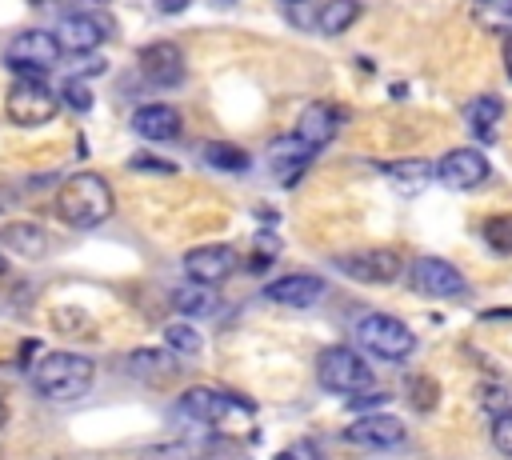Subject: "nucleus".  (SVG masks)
Wrapping results in <instances>:
<instances>
[{
  "label": "nucleus",
  "instance_id": "nucleus-34",
  "mask_svg": "<svg viewBox=\"0 0 512 460\" xmlns=\"http://www.w3.org/2000/svg\"><path fill=\"white\" fill-rule=\"evenodd\" d=\"M204 460H252V456L232 440H216L212 448H204Z\"/></svg>",
  "mask_w": 512,
  "mask_h": 460
},
{
  "label": "nucleus",
  "instance_id": "nucleus-9",
  "mask_svg": "<svg viewBox=\"0 0 512 460\" xmlns=\"http://www.w3.org/2000/svg\"><path fill=\"white\" fill-rule=\"evenodd\" d=\"M136 72L148 80V88H180L184 76H188V64H184L180 44L156 40V44H144V48H140Z\"/></svg>",
  "mask_w": 512,
  "mask_h": 460
},
{
  "label": "nucleus",
  "instance_id": "nucleus-4",
  "mask_svg": "<svg viewBox=\"0 0 512 460\" xmlns=\"http://www.w3.org/2000/svg\"><path fill=\"white\" fill-rule=\"evenodd\" d=\"M352 340L376 356V360H408L416 352V336L408 324H400L396 316H384V312H364L356 316L352 324Z\"/></svg>",
  "mask_w": 512,
  "mask_h": 460
},
{
  "label": "nucleus",
  "instance_id": "nucleus-3",
  "mask_svg": "<svg viewBox=\"0 0 512 460\" xmlns=\"http://www.w3.org/2000/svg\"><path fill=\"white\" fill-rule=\"evenodd\" d=\"M316 380L324 392H336V396H360L376 384V372L368 368V360L348 348V344H328L316 352Z\"/></svg>",
  "mask_w": 512,
  "mask_h": 460
},
{
  "label": "nucleus",
  "instance_id": "nucleus-47",
  "mask_svg": "<svg viewBox=\"0 0 512 460\" xmlns=\"http://www.w3.org/2000/svg\"><path fill=\"white\" fill-rule=\"evenodd\" d=\"M284 4H296V0H284Z\"/></svg>",
  "mask_w": 512,
  "mask_h": 460
},
{
  "label": "nucleus",
  "instance_id": "nucleus-31",
  "mask_svg": "<svg viewBox=\"0 0 512 460\" xmlns=\"http://www.w3.org/2000/svg\"><path fill=\"white\" fill-rule=\"evenodd\" d=\"M60 104H68L72 112H88V108H92V88H88V80H84V76H68V80L60 84Z\"/></svg>",
  "mask_w": 512,
  "mask_h": 460
},
{
  "label": "nucleus",
  "instance_id": "nucleus-42",
  "mask_svg": "<svg viewBox=\"0 0 512 460\" xmlns=\"http://www.w3.org/2000/svg\"><path fill=\"white\" fill-rule=\"evenodd\" d=\"M484 320H512V308H504V312H484Z\"/></svg>",
  "mask_w": 512,
  "mask_h": 460
},
{
  "label": "nucleus",
  "instance_id": "nucleus-13",
  "mask_svg": "<svg viewBox=\"0 0 512 460\" xmlns=\"http://www.w3.org/2000/svg\"><path fill=\"white\" fill-rule=\"evenodd\" d=\"M56 40L68 56H88L92 48H100L108 40V20L100 12H64L56 24Z\"/></svg>",
  "mask_w": 512,
  "mask_h": 460
},
{
  "label": "nucleus",
  "instance_id": "nucleus-29",
  "mask_svg": "<svg viewBox=\"0 0 512 460\" xmlns=\"http://www.w3.org/2000/svg\"><path fill=\"white\" fill-rule=\"evenodd\" d=\"M436 400H440V388H436L432 376H408V404L416 412H432Z\"/></svg>",
  "mask_w": 512,
  "mask_h": 460
},
{
  "label": "nucleus",
  "instance_id": "nucleus-46",
  "mask_svg": "<svg viewBox=\"0 0 512 460\" xmlns=\"http://www.w3.org/2000/svg\"><path fill=\"white\" fill-rule=\"evenodd\" d=\"M96 4H108V0H96Z\"/></svg>",
  "mask_w": 512,
  "mask_h": 460
},
{
  "label": "nucleus",
  "instance_id": "nucleus-26",
  "mask_svg": "<svg viewBox=\"0 0 512 460\" xmlns=\"http://www.w3.org/2000/svg\"><path fill=\"white\" fill-rule=\"evenodd\" d=\"M480 236L488 244V252L496 256H512V212H496L480 224Z\"/></svg>",
  "mask_w": 512,
  "mask_h": 460
},
{
  "label": "nucleus",
  "instance_id": "nucleus-18",
  "mask_svg": "<svg viewBox=\"0 0 512 460\" xmlns=\"http://www.w3.org/2000/svg\"><path fill=\"white\" fill-rule=\"evenodd\" d=\"M340 120H344V116H340L336 104H324V100L304 104V112H300V120H296V136H300L304 144H312V148H324V144L336 136Z\"/></svg>",
  "mask_w": 512,
  "mask_h": 460
},
{
  "label": "nucleus",
  "instance_id": "nucleus-14",
  "mask_svg": "<svg viewBox=\"0 0 512 460\" xmlns=\"http://www.w3.org/2000/svg\"><path fill=\"white\" fill-rule=\"evenodd\" d=\"M488 160H484V152L480 148H452V152H444L440 156V164H436V180L444 184V188H452V192H468V188H480L484 180H488Z\"/></svg>",
  "mask_w": 512,
  "mask_h": 460
},
{
  "label": "nucleus",
  "instance_id": "nucleus-5",
  "mask_svg": "<svg viewBox=\"0 0 512 460\" xmlns=\"http://www.w3.org/2000/svg\"><path fill=\"white\" fill-rule=\"evenodd\" d=\"M56 112H60V96L40 76H16V84L4 96V116L16 128H40L56 120Z\"/></svg>",
  "mask_w": 512,
  "mask_h": 460
},
{
  "label": "nucleus",
  "instance_id": "nucleus-24",
  "mask_svg": "<svg viewBox=\"0 0 512 460\" xmlns=\"http://www.w3.org/2000/svg\"><path fill=\"white\" fill-rule=\"evenodd\" d=\"M472 20L484 28V32H496V36H512V0H472Z\"/></svg>",
  "mask_w": 512,
  "mask_h": 460
},
{
  "label": "nucleus",
  "instance_id": "nucleus-7",
  "mask_svg": "<svg viewBox=\"0 0 512 460\" xmlns=\"http://www.w3.org/2000/svg\"><path fill=\"white\" fill-rule=\"evenodd\" d=\"M336 272H344L356 284H392L408 272L404 256L396 248H360V252H340L332 256Z\"/></svg>",
  "mask_w": 512,
  "mask_h": 460
},
{
  "label": "nucleus",
  "instance_id": "nucleus-20",
  "mask_svg": "<svg viewBox=\"0 0 512 460\" xmlns=\"http://www.w3.org/2000/svg\"><path fill=\"white\" fill-rule=\"evenodd\" d=\"M0 244L8 252H16L20 260H40V256H48L52 236L40 224H32V220H12V224L0 228Z\"/></svg>",
  "mask_w": 512,
  "mask_h": 460
},
{
  "label": "nucleus",
  "instance_id": "nucleus-27",
  "mask_svg": "<svg viewBox=\"0 0 512 460\" xmlns=\"http://www.w3.org/2000/svg\"><path fill=\"white\" fill-rule=\"evenodd\" d=\"M164 348H172L176 356H196V352L204 348V336H200L192 324H184V320H172V324L164 328Z\"/></svg>",
  "mask_w": 512,
  "mask_h": 460
},
{
  "label": "nucleus",
  "instance_id": "nucleus-19",
  "mask_svg": "<svg viewBox=\"0 0 512 460\" xmlns=\"http://www.w3.org/2000/svg\"><path fill=\"white\" fill-rule=\"evenodd\" d=\"M180 112L172 104H140L132 112V132L144 140H176L180 136Z\"/></svg>",
  "mask_w": 512,
  "mask_h": 460
},
{
  "label": "nucleus",
  "instance_id": "nucleus-23",
  "mask_svg": "<svg viewBox=\"0 0 512 460\" xmlns=\"http://www.w3.org/2000/svg\"><path fill=\"white\" fill-rule=\"evenodd\" d=\"M356 20H360V0H328V4L316 12V28H320L324 36H340V32H348Z\"/></svg>",
  "mask_w": 512,
  "mask_h": 460
},
{
  "label": "nucleus",
  "instance_id": "nucleus-36",
  "mask_svg": "<svg viewBox=\"0 0 512 460\" xmlns=\"http://www.w3.org/2000/svg\"><path fill=\"white\" fill-rule=\"evenodd\" d=\"M128 168H136V172H176V164L156 160V156H132V160H128Z\"/></svg>",
  "mask_w": 512,
  "mask_h": 460
},
{
  "label": "nucleus",
  "instance_id": "nucleus-25",
  "mask_svg": "<svg viewBox=\"0 0 512 460\" xmlns=\"http://www.w3.org/2000/svg\"><path fill=\"white\" fill-rule=\"evenodd\" d=\"M200 160L208 168H220V172H244L248 168V152L240 144H228V140H208L200 148Z\"/></svg>",
  "mask_w": 512,
  "mask_h": 460
},
{
  "label": "nucleus",
  "instance_id": "nucleus-21",
  "mask_svg": "<svg viewBox=\"0 0 512 460\" xmlns=\"http://www.w3.org/2000/svg\"><path fill=\"white\" fill-rule=\"evenodd\" d=\"M172 308L180 312V316H216L220 308H224V300H220V292L212 288V284H196V280H184L180 288H172Z\"/></svg>",
  "mask_w": 512,
  "mask_h": 460
},
{
  "label": "nucleus",
  "instance_id": "nucleus-45",
  "mask_svg": "<svg viewBox=\"0 0 512 460\" xmlns=\"http://www.w3.org/2000/svg\"><path fill=\"white\" fill-rule=\"evenodd\" d=\"M4 276H8V260L0 256V280H4Z\"/></svg>",
  "mask_w": 512,
  "mask_h": 460
},
{
  "label": "nucleus",
  "instance_id": "nucleus-6",
  "mask_svg": "<svg viewBox=\"0 0 512 460\" xmlns=\"http://www.w3.org/2000/svg\"><path fill=\"white\" fill-rule=\"evenodd\" d=\"M64 48L56 40V32H44V28H28V32H16L4 48V64L16 68V76H40V72H52L60 64Z\"/></svg>",
  "mask_w": 512,
  "mask_h": 460
},
{
  "label": "nucleus",
  "instance_id": "nucleus-17",
  "mask_svg": "<svg viewBox=\"0 0 512 460\" xmlns=\"http://www.w3.org/2000/svg\"><path fill=\"white\" fill-rule=\"evenodd\" d=\"M128 376L140 380V384H168L180 364H176V352L172 348H132L128 360H124Z\"/></svg>",
  "mask_w": 512,
  "mask_h": 460
},
{
  "label": "nucleus",
  "instance_id": "nucleus-11",
  "mask_svg": "<svg viewBox=\"0 0 512 460\" xmlns=\"http://www.w3.org/2000/svg\"><path fill=\"white\" fill-rule=\"evenodd\" d=\"M404 436H408L404 420L384 416V412H368L344 428V444H352L360 452H392L404 444Z\"/></svg>",
  "mask_w": 512,
  "mask_h": 460
},
{
  "label": "nucleus",
  "instance_id": "nucleus-8",
  "mask_svg": "<svg viewBox=\"0 0 512 460\" xmlns=\"http://www.w3.org/2000/svg\"><path fill=\"white\" fill-rule=\"evenodd\" d=\"M404 276H408V288L428 300H452V296H464V288H468L460 268L448 264L444 256H416Z\"/></svg>",
  "mask_w": 512,
  "mask_h": 460
},
{
  "label": "nucleus",
  "instance_id": "nucleus-41",
  "mask_svg": "<svg viewBox=\"0 0 512 460\" xmlns=\"http://www.w3.org/2000/svg\"><path fill=\"white\" fill-rule=\"evenodd\" d=\"M12 200H20V192H0V212H8Z\"/></svg>",
  "mask_w": 512,
  "mask_h": 460
},
{
  "label": "nucleus",
  "instance_id": "nucleus-32",
  "mask_svg": "<svg viewBox=\"0 0 512 460\" xmlns=\"http://www.w3.org/2000/svg\"><path fill=\"white\" fill-rule=\"evenodd\" d=\"M388 176L408 180V184H420V180L432 176V164L428 160H400V164H388Z\"/></svg>",
  "mask_w": 512,
  "mask_h": 460
},
{
  "label": "nucleus",
  "instance_id": "nucleus-12",
  "mask_svg": "<svg viewBox=\"0 0 512 460\" xmlns=\"http://www.w3.org/2000/svg\"><path fill=\"white\" fill-rule=\"evenodd\" d=\"M240 252L232 244H196L184 252V276L196 280V284H224L236 268H240Z\"/></svg>",
  "mask_w": 512,
  "mask_h": 460
},
{
  "label": "nucleus",
  "instance_id": "nucleus-28",
  "mask_svg": "<svg viewBox=\"0 0 512 460\" xmlns=\"http://www.w3.org/2000/svg\"><path fill=\"white\" fill-rule=\"evenodd\" d=\"M136 460H204V452L188 440H160L136 452Z\"/></svg>",
  "mask_w": 512,
  "mask_h": 460
},
{
  "label": "nucleus",
  "instance_id": "nucleus-2",
  "mask_svg": "<svg viewBox=\"0 0 512 460\" xmlns=\"http://www.w3.org/2000/svg\"><path fill=\"white\" fill-rule=\"evenodd\" d=\"M112 208H116V196L100 172H72L56 188V216L68 228H96L112 216Z\"/></svg>",
  "mask_w": 512,
  "mask_h": 460
},
{
  "label": "nucleus",
  "instance_id": "nucleus-15",
  "mask_svg": "<svg viewBox=\"0 0 512 460\" xmlns=\"http://www.w3.org/2000/svg\"><path fill=\"white\" fill-rule=\"evenodd\" d=\"M320 296H324V276L316 272H288L264 284V300L280 308H312Z\"/></svg>",
  "mask_w": 512,
  "mask_h": 460
},
{
  "label": "nucleus",
  "instance_id": "nucleus-10",
  "mask_svg": "<svg viewBox=\"0 0 512 460\" xmlns=\"http://www.w3.org/2000/svg\"><path fill=\"white\" fill-rule=\"evenodd\" d=\"M236 408H240L236 396H228V392H220V388H208V384H192V388H184L180 400H176V412H180L184 420L200 424V428H220Z\"/></svg>",
  "mask_w": 512,
  "mask_h": 460
},
{
  "label": "nucleus",
  "instance_id": "nucleus-39",
  "mask_svg": "<svg viewBox=\"0 0 512 460\" xmlns=\"http://www.w3.org/2000/svg\"><path fill=\"white\" fill-rule=\"evenodd\" d=\"M32 4H36V8H56V12H76V8H72L76 0H32Z\"/></svg>",
  "mask_w": 512,
  "mask_h": 460
},
{
  "label": "nucleus",
  "instance_id": "nucleus-38",
  "mask_svg": "<svg viewBox=\"0 0 512 460\" xmlns=\"http://www.w3.org/2000/svg\"><path fill=\"white\" fill-rule=\"evenodd\" d=\"M184 8H188V0H156V12H164V16L184 12Z\"/></svg>",
  "mask_w": 512,
  "mask_h": 460
},
{
  "label": "nucleus",
  "instance_id": "nucleus-44",
  "mask_svg": "<svg viewBox=\"0 0 512 460\" xmlns=\"http://www.w3.org/2000/svg\"><path fill=\"white\" fill-rule=\"evenodd\" d=\"M4 428H8V404L0 400V432H4Z\"/></svg>",
  "mask_w": 512,
  "mask_h": 460
},
{
  "label": "nucleus",
  "instance_id": "nucleus-37",
  "mask_svg": "<svg viewBox=\"0 0 512 460\" xmlns=\"http://www.w3.org/2000/svg\"><path fill=\"white\" fill-rule=\"evenodd\" d=\"M380 404H388V396H384V392H372V396H368V392H360V396H348V408H356V412H364V416H368V408L376 412Z\"/></svg>",
  "mask_w": 512,
  "mask_h": 460
},
{
  "label": "nucleus",
  "instance_id": "nucleus-16",
  "mask_svg": "<svg viewBox=\"0 0 512 460\" xmlns=\"http://www.w3.org/2000/svg\"><path fill=\"white\" fill-rule=\"evenodd\" d=\"M312 156H316V148H312V144H304L296 132H292V136H280V140H272V144H268V164H272V172L280 176V184H284V188H292V184H296V176L312 164Z\"/></svg>",
  "mask_w": 512,
  "mask_h": 460
},
{
  "label": "nucleus",
  "instance_id": "nucleus-1",
  "mask_svg": "<svg viewBox=\"0 0 512 460\" xmlns=\"http://www.w3.org/2000/svg\"><path fill=\"white\" fill-rule=\"evenodd\" d=\"M32 388L52 404H72L96 384V360L80 352H40L28 368Z\"/></svg>",
  "mask_w": 512,
  "mask_h": 460
},
{
  "label": "nucleus",
  "instance_id": "nucleus-22",
  "mask_svg": "<svg viewBox=\"0 0 512 460\" xmlns=\"http://www.w3.org/2000/svg\"><path fill=\"white\" fill-rule=\"evenodd\" d=\"M500 112H504V104H500V96H472L468 104H464V124H468V132L476 136V140H492L496 136V128H500Z\"/></svg>",
  "mask_w": 512,
  "mask_h": 460
},
{
  "label": "nucleus",
  "instance_id": "nucleus-33",
  "mask_svg": "<svg viewBox=\"0 0 512 460\" xmlns=\"http://www.w3.org/2000/svg\"><path fill=\"white\" fill-rule=\"evenodd\" d=\"M492 448L504 452V456H512V408L500 412V416H492Z\"/></svg>",
  "mask_w": 512,
  "mask_h": 460
},
{
  "label": "nucleus",
  "instance_id": "nucleus-35",
  "mask_svg": "<svg viewBox=\"0 0 512 460\" xmlns=\"http://www.w3.org/2000/svg\"><path fill=\"white\" fill-rule=\"evenodd\" d=\"M276 252H280V244H276V236L268 240V236H260L256 240V256H252V268L260 272V268H268V260H276Z\"/></svg>",
  "mask_w": 512,
  "mask_h": 460
},
{
  "label": "nucleus",
  "instance_id": "nucleus-40",
  "mask_svg": "<svg viewBox=\"0 0 512 460\" xmlns=\"http://www.w3.org/2000/svg\"><path fill=\"white\" fill-rule=\"evenodd\" d=\"M504 72H508V80H512V36H508V44H504Z\"/></svg>",
  "mask_w": 512,
  "mask_h": 460
},
{
  "label": "nucleus",
  "instance_id": "nucleus-30",
  "mask_svg": "<svg viewBox=\"0 0 512 460\" xmlns=\"http://www.w3.org/2000/svg\"><path fill=\"white\" fill-rule=\"evenodd\" d=\"M476 404H480L484 412H492V416H500V412H508V408H512V392H508V384H496V380H484V384L476 388Z\"/></svg>",
  "mask_w": 512,
  "mask_h": 460
},
{
  "label": "nucleus",
  "instance_id": "nucleus-43",
  "mask_svg": "<svg viewBox=\"0 0 512 460\" xmlns=\"http://www.w3.org/2000/svg\"><path fill=\"white\" fill-rule=\"evenodd\" d=\"M272 460H300V456H296V448H284V452H276Z\"/></svg>",
  "mask_w": 512,
  "mask_h": 460
}]
</instances>
